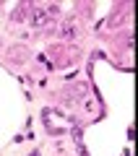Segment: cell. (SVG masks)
Here are the masks:
<instances>
[{
  "mask_svg": "<svg viewBox=\"0 0 138 156\" xmlns=\"http://www.w3.org/2000/svg\"><path fill=\"white\" fill-rule=\"evenodd\" d=\"M52 13H55V8H42V5H37V8L31 11V26H34V29H44L47 23H50Z\"/></svg>",
  "mask_w": 138,
  "mask_h": 156,
  "instance_id": "cell-1",
  "label": "cell"
},
{
  "mask_svg": "<svg viewBox=\"0 0 138 156\" xmlns=\"http://www.w3.org/2000/svg\"><path fill=\"white\" fill-rule=\"evenodd\" d=\"M78 34V26L73 21H63V26H60V37L63 39H73Z\"/></svg>",
  "mask_w": 138,
  "mask_h": 156,
  "instance_id": "cell-2",
  "label": "cell"
}]
</instances>
